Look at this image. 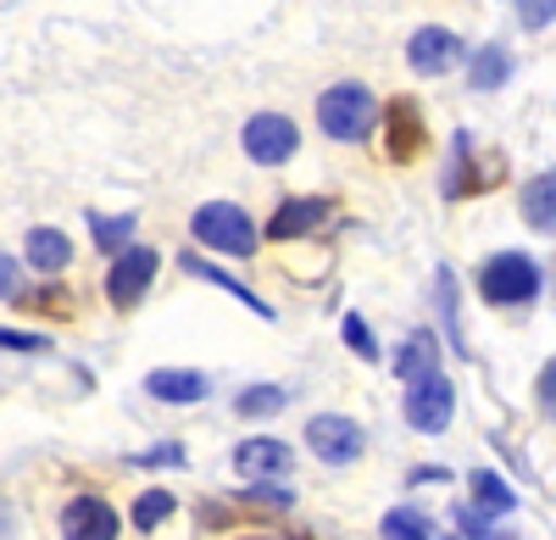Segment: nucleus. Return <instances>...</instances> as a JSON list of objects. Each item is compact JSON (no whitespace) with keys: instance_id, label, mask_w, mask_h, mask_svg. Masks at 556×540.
I'll return each instance as SVG.
<instances>
[{"instance_id":"nucleus-1","label":"nucleus","mask_w":556,"mask_h":540,"mask_svg":"<svg viewBox=\"0 0 556 540\" xmlns=\"http://www.w3.org/2000/svg\"><path fill=\"white\" fill-rule=\"evenodd\" d=\"M374 112H379L374 89L356 84V78H345V84H334V89H323V101H317L323 134H329V140H345V146H351V140H367Z\"/></svg>"},{"instance_id":"nucleus-2","label":"nucleus","mask_w":556,"mask_h":540,"mask_svg":"<svg viewBox=\"0 0 556 540\" xmlns=\"http://www.w3.org/2000/svg\"><path fill=\"white\" fill-rule=\"evenodd\" d=\"M190 229L201 246L223 251V256H251L256 251V223L245 217V206L235 201H206L195 217H190Z\"/></svg>"},{"instance_id":"nucleus-3","label":"nucleus","mask_w":556,"mask_h":540,"mask_svg":"<svg viewBox=\"0 0 556 540\" xmlns=\"http://www.w3.org/2000/svg\"><path fill=\"white\" fill-rule=\"evenodd\" d=\"M479 290H484L490 306H529V301L540 296V267H534V256H523V251H501V256L484 262Z\"/></svg>"},{"instance_id":"nucleus-4","label":"nucleus","mask_w":556,"mask_h":540,"mask_svg":"<svg viewBox=\"0 0 556 540\" xmlns=\"http://www.w3.org/2000/svg\"><path fill=\"white\" fill-rule=\"evenodd\" d=\"M151 279H156V251H151V246H123L117 262L106 267V301H112L117 312H128V306L146 301Z\"/></svg>"},{"instance_id":"nucleus-5","label":"nucleus","mask_w":556,"mask_h":540,"mask_svg":"<svg viewBox=\"0 0 556 540\" xmlns=\"http://www.w3.org/2000/svg\"><path fill=\"white\" fill-rule=\"evenodd\" d=\"M240 146H245V156H251L256 167H278V162L295 156L301 134H295V123H290L285 112H256V117L245 123V134H240Z\"/></svg>"},{"instance_id":"nucleus-6","label":"nucleus","mask_w":556,"mask_h":540,"mask_svg":"<svg viewBox=\"0 0 556 540\" xmlns=\"http://www.w3.org/2000/svg\"><path fill=\"white\" fill-rule=\"evenodd\" d=\"M406 385H412V390H406V424L424 429V435H440V429L451 424V413H456L451 385H445L440 374H417V379H406Z\"/></svg>"},{"instance_id":"nucleus-7","label":"nucleus","mask_w":556,"mask_h":540,"mask_svg":"<svg viewBox=\"0 0 556 540\" xmlns=\"http://www.w3.org/2000/svg\"><path fill=\"white\" fill-rule=\"evenodd\" d=\"M306 445L323 457V463H334V468H345V463H356L362 457V429L351 424V418H340V413H317L312 424H306Z\"/></svg>"},{"instance_id":"nucleus-8","label":"nucleus","mask_w":556,"mask_h":540,"mask_svg":"<svg viewBox=\"0 0 556 540\" xmlns=\"http://www.w3.org/2000/svg\"><path fill=\"white\" fill-rule=\"evenodd\" d=\"M62 540H117V513L101 497H73L62 507Z\"/></svg>"},{"instance_id":"nucleus-9","label":"nucleus","mask_w":556,"mask_h":540,"mask_svg":"<svg viewBox=\"0 0 556 540\" xmlns=\"http://www.w3.org/2000/svg\"><path fill=\"white\" fill-rule=\"evenodd\" d=\"M456 56H462V39H456L451 28H417V34H412V45H406L412 73H424V78H440Z\"/></svg>"},{"instance_id":"nucleus-10","label":"nucleus","mask_w":556,"mask_h":540,"mask_svg":"<svg viewBox=\"0 0 556 540\" xmlns=\"http://www.w3.org/2000/svg\"><path fill=\"white\" fill-rule=\"evenodd\" d=\"M295 452L285 440H273V435H256V440H240L235 445V474L245 479H267V474H290Z\"/></svg>"},{"instance_id":"nucleus-11","label":"nucleus","mask_w":556,"mask_h":540,"mask_svg":"<svg viewBox=\"0 0 556 540\" xmlns=\"http://www.w3.org/2000/svg\"><path fill=\"white\" fill-rule=\"evenodd\" d=\"M146 395H151V401H167V407H195V401L206 395V374L156 368V374H146Z\"/></svg>"},{"instance_id":"nucleus-12","label":"nucleus","mask_w":556,"mask_h":540,"mask_svg":"<svg viewBox=\"0 0 556 540\" xmlns=\"http://www.w3.org/2000/svg\"><path fill=\"white\" fill-rule=\"evenodd\" d=\"M323 217H329V201H323V196H295V201H285V206L273 212L267 235L273 240H295V235H312Z\"/></svg>"},{"instance_id":"nucleus-13","label":"nucleus","mask_w":556,"mask_h":540,"mask_svg":"<svg viewBox=\"0 0 556 540\" xmlns=\"http://www.w3.org/2000/svg\"><path fill=\"white\" fill-rule=\"evenodd\" d=\"M67 262H73V240L62 229H34L28 235V267L34 274H62Z\"/></svg>"},{"instance_id":"nucleus-14","label":"nucleus","mask_w":556,"mask_h":540,"mask_svg":"<svg viewBox=\"0 0 556 540\" xmlns=\"http://www.w3.org/2000/svg\"><path fill=\"white\" fill-rule=\"evenodd\" d=\"M184 274H195V279H212L217 290H228V296H240V301H245V306L256 312V318H273V312H267V301H262V296H251V290H245V285H240L235 274H223V267H212L206 256H190V251H184Z\"/></svg>"},{"instance_id":"nucleus-15","label":"nucleus","mask_w":556,"mask_h":540,"mask_svg":"<svg viewBox=\"0 0 556 540\" xmlns=\"http://www.w3.org/2000/svg\"><path fill=\"white\" fill-rule=\"evenodd\" d=\"M468 485H473V507H479L484 518H495V513H513V507H518L513 485H506L501 474H490V468H479V474H473Z\"/></svg>"},{"instance_id":"nucleus-16","label":"nucleus","mask_w":556,"mask_h":540,"mask_svg":"<svg viewBox=\"0 0 556 540\" xmlns=\"http://www.w3.org/2000/svg\"><path fill=\"white\" fill-rule=\"evenodd\" d=\"M523 217H529V229L551 235V223H556V196H551V173H545V178H529V190H523Z\"/></svg>"},{"instance_id":"nucleus-17","label":"nucleus","mask_w":556,"mask_h":540,"mask_svg":"<svg viewBox=\"0 0 556 540\" xmlns=\"http://www.w3.org/2000/svg\"><path fill=\"white\" fill-rule=\"evenodd\" d=\"M395 374H401V379L434 374V335H429V329H417V335L401 346V356H395Z\"/></svg>"},{"instance_id":"nucleus-18","label":"nucleus","mask_w":556,"mask_h":540,"mask_svg":"<svg viewBox=\"0 0 556 540\" xmlns=\"http://www.w3.org/2000/svg\"><path fill=\"white\" fill-rule=\"evenodd\" d=\"M379 535L384 540H434V524H429V513H417V507H395V513H384Z\"/></svg>"},{"instance_id":"nucleus-19","label":"nucleus","mask_w":556,"mask_h":540,"mask_svg":"<svg viewBox=\"0 0 556 540\" xmlns=\"http://www.w3.org/2000/svg\"><path fill=\"white\" fill-rule=\"evenodd\" d=\"M506 73H513V56H506L501 45H484V51L473 56V73H468V84H473V89H495Z\"/></svg>"},{"instance_id":"nucleus-20","label":"nucleus","mask_w":556,"mask_h":540,"mask_svg":"<svg viewBox=\"0 0 556 540\" xmlns=\"http://www.w3.org/2000/svg\"><path fill=\"white\" fill-rule=\"evenodd\" d=\"M285 401H290V395L278 390V385H251V390L235 401V413H240V418H267V413L285 407Z\"/></svg>"},{"instance_id":"nucleus-21","label":"nucleus","mask_w":556,"mask_h":540,"mask_svg":"<svg viewBox=\"0 0 556 540\" xmlns=\"http://www.w3.org/2000/svg\"><path fill=\"white\" fill-rule=\"evenodd\" d=\"M89 229H96V246L101 251H123L128 240H134V212H123V217H89Z\"/></svg>"},{"instance_id":"nucleus-22","label":"nucleus","mask_w":556,"mask_h":540,"mask_svg":"<svg viewBox=\"0 0 556 540\" xmlns=\"http://www.w3.org/2000/svg\"><path fill=\"white\" fill-rule=\"evenodd\" d=\"M390 117H395V140H390V151H395V156H412L417 146H424V123H417V112H412L406 101H401Z\"/></svg>"},{"instance_id":"nucleus-23","label":"nucleus","mask_w":556,"mask_h":540,"mask_svg":"<svg viewBox=\"0 0 556 540\" xmlns=\"http://www.w3.org/2000/svg\"><path fill=\"white\" fill-rule=\"evenodd\" d=\"M173 518V497L167 490H146V497H139V507H134V524L139 529H156V524H167Z\"/></svg>"},{"instance_id":"nucleus-24","label":"nucleus","mask_w":556,"mask_h":540,"mask_svg":"<svg viewBox=\"0 0 556 540\" xmlns=\"http://www.w3.org/2000/svg\"><path fill=\"white\" fill-rule=\"evenodd\" d=\"M345 346L351 351H362V356H374L379 346H374V329H367L362 318H356V312H345Z\"/></svg>"},{"instance_id":"nucleus-25","label":"nucleus","mask_w":556,"mask_h":540,"mask_svg":"<svg viewBox=\"0 0 556 540\" xmlns=\"http://www.w3.org/2000/svg\"><path fill=\"white\" fill-rule=\"evenodd\" d=\"M434 290H440V318H445V329L456 335V312H462V306H456V285H451V274H440Z\"/></svg>"},{"instance_id":"nucleus-26","label":"nucleus","mask_w":556,"mask_h":540,"mask_svg":"<svg viewBox=\"0 0 556 540\" xmlns=\"http://www.w3.org/2000/svg\"><path fill=\"white\" fill-rule=\"evenodd\" d=\"M17 290H23V267L12 256H0V301H12Z\"/></svg>"},{"instance_id":"nucleus-27","label":"nucleus","mask_w":556,"mask_h":540,"mask_svg":"<svg viewBox=\"0 0 556 540\" xmlns=\"http://www.w3.org/2000/svg\"><path fill=\"white\" fill-rule=\"evenodd\" d=\"M0 346H12V351H45V335H17V329H0Z\"/></svg>"},{"instance_id":"nucleus-28","label":"nucleus","mask_w":556,"mask_h":540,"mask_svg":"<svg viewBox=\"0 0 556 540\" xmlns=\"http://www.w3.org/2000/svg\"><path fill=\"white\" fill-rule=\"evenodd\" d=\"M518 7H523V23L529 28H545L551 23V0H518Z\"/></svg>"},{"instance_id":"nucleus-29","label":"nucleus","mask_w":556,"mask_h":540,"mask_svg":"<svg viewBox=\"0 0 556 540\" xmlns=\"http://www.w3.org/2000/svg\"><path fill=\"white\" fill-rule=\"evenodd\" d=\"M139 468H156V463H178V445H162V452H146V457H134Z\"/></svg>"},{"instance_id":"nucleus-30","label":"nucleus","mask_w":556,"mask_h":540,"mask_svg":"<svg viewBox=\"0 0 556 540\" xmlns=\"http://www.w3.org/2000/svg\"><path fill=\"white\" fill-rule=\"evenodd\" d=\"M456 540H462V535H456Z\"/></svg>"}]
</instances>
